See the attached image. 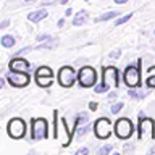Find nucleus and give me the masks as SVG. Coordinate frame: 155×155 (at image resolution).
Returning a JSON list of instances; mask_svg holds the SVG:
<instances>
[{"label": "nucleus", "instance_id": "nucleus-2", "mask_svg": "<svg viewBox=\"0 0 155 155\" xmlns=\"http://www.w3.org/2000/svg\"><path fill=\"white\" fill-rule=\"evenodd\" d=\"M137 137L144 140L147 137H155V123L152 118H147L144 111L139 113V126H137Z\"/></svg>", "mask_w": 155, "mask_h": 155}, {"label": "nucleus", "instance_id": "nucleus-36", "mask_svg": "<svg viewBox=\"0 0 155 155\" xmlns=\"http://www.w3.org/2000/svg\"><path fill=\"white\" fill-rule=\"evenodd\" d=\"M70 15H73V10H71V8H68L66 12H65V16H70Z\"/></svg>", "mask_w": 155, "mask_h": 155}, {"label": "nucleus", "instance_id": "nucleus-22", "mask_svg": "<svg viewBox=\"0 0 155 155\" xmlns=\"http://www.w3.org/2000/svg\"><path fill=\"white\" fill-rule=\"evenodd\" d=\"M57 120H58V111H53V139L58 137V128H57Z\"/></svg>", "mask_w": 155, "mask_h": 155}, {"label": "nucleus", "instance_id": "nucleus-38", "mask_svg": "<svg viewBox=\"0 0 155 155\" xmlns=\"http://www.w3.org/2000/svg\"><path fill=\"white\" fill-rule=\"evenodd\" d=\"M149 153H155V147H152V149H150V150H149Z\"/></svg>", "mask_w": 155, "mask_h": 155}, {"label": "nucleus", "instance_id": "nucleus-16", "mask_svg": "<svg viewBox=\"0 0 155 155\" xmlns=\"http://www.w3.org/2000/svg\"><path fill=\"white\" fill-rule=\"evenodd\" d=\"M87 120H89V115H87L86 111H81V113L78 115V118L74 120V129H73V137H74V131H76L78 128H79V124H81V123H84V121H87Z\"/></svg>", "mask_w": 155, "mask_h": 155}, {"label": "nucleus", "instance_id": "nucleus-1", "mask_svg": "<svg viewBox=\"0 0 155 155\" xmlns=\"http://www.w3.org/2000/svg\"><path fill=\"white\" fill-rule=\"evenodd\" d=\"M120 84V73L116 66H105L102 70V84L95 86V92L97 94H104L110 89V87H116L118 89Z\"/></svg>", "mask_w": 155, "mask_h": 155}, {"label": "nucleus", "instance_id": "nucleus-33", "mask_svg": "<svg viewBox=\"0 0 155 155\" xmlns=\"http://www.w3.org/2000/svg\"><path fill=\"white\" fill-rule=\"evenodd\" d=\"M97 107H99V105H97V102H91V104H89V108H91L92 111H95Z\"/></svg>", "mask_w": 155, "mask_h": 155}, {"label": "nucleus", "instance_id": "nucleus-35", "mask_svg": "<svg viewBox=\"0 0 155 155\" xmlns=\"http://www.w3.org/2000/svg\"><path fill=\"white\" fill-rule=\"evenodd\" d=\"M113 2H115V3H118V5H123V3L128 2V0H113Z\"/></svg>", "mask_w": 155, "mask_h": 155}, {"label": "nucleus", "instance_id": "nucleus-9", "mask_svg": "<svg viewBox=\"0 0 155 155\" xmlns=\"http://www.w3.org/2000/svg\"><path fill=\"white\" fill-rule=\"evenodd\" d=\"M76 79H78V74L71 66L60 68V71H58V82H60L61 87H71L76 82Z\"/></svg>", "mask_w": 155, "mask_h": 155}, {"label": "nucleus", "instance_id": "nucleus-13", "mask_svg": "<svg viewBox=\"0 0 155 155\" xmlns=\"http://www.w3.org/2000/svg\"><path fill=\"white\" fill-rule=\"evenodd\" d=\"M87 19H89V13H87L86 10H81V12H78L74 15V18H73V26H82V24L87 23Z\"/></svg>", "mask_w": 155, "mask_h": 155}, {"label": "nucleus", "instance_id": "nucleus-12", "mask_svg": "<svg viewBox=\"0 0 155 155\" xmlns=\"http://www.w3.org/2000/svg\"><path fill=\"white\" fill-rule=\"evenodd\" d=\"M48 16V12L47 10H36V12H31L28 15V19L29 21H32V23H39V21H42V19H45Z\"/></svg>", "mask_w": 155, "mask_h": 155}, {"label": "nucleus", "instance_id": "nucleus-30", "mask_svg": "<svg viewBox=\"0 0 155 155\" xmlns=\"http://www.w3.org/2000/svg\"><path fill=\"white\" fill-rule=\"evenodd\" d=\"M32 50V47H26V48H21V50L18 52V55H23V53H28V52H31Z\"/></svg>", "mask_w": 155, "mask_h": 155}, {"label": "nucleus", "instance_id": "nucleus-4", "mask_svg": "<svg viewBox=\"0 0 155 155\" xmlns=\"http://www.w3.org/2000/svg\"><path fill=\"white\" fill-rule=\"evenodd\" d=\"M31 137L34 140H41V139H47L48 137V124L47 120L44 118H34L31 121Z\"/></svg>", "mask_w": 155, "mask_h": 155}, {"label": "nucleus", "instance_id": "nucleus-7", "mask_svg": "<svg viewBox=\"0 0 155 155\" xmlns=\"http://www.w3.org/2000/svg\"><path fill=\"white\" fill-rule=\"evenodd\" d=\"M7 131H8L10 137L21 139V137H24V134H26V123H24V120H21V118H13V120L8 121Z\"/></svg>", "mask_w": 155, "mask_h": 155}, {"label": "nucleus", "instance_id": "nucleus-24", "mask_svg": "<svg viewBox=\"0 0 155 155\" xmlns=\"http://www.w3.org/2000/svg\"><path fill=\"white\" fill-rule=\"evenodd\" d=\"M70 0H42V5H53V3H61V5H65L68 3Z\"/></svg>", "mask_w": 155, "mask_h": 155}, {"label": "nucleus", "instance_id": "nucleus-10", "mask_svg": "<svg viewBox=\"0 0 155 155\" xmlns=\"http://www.w3.org/2000/svg\"><path fill=\"white\" fill-rule=\"evenodd\" d=\"M94 133L99 139H107L111 133V124L108 118H99L94 124Z\"/></svg>", "mask_w": 155, "mask_h": 155}, {"label": "nucleus", "instance_id": "nucleus-15", "mask_svg": "<svg viewBox=\"0 0 155 155\" xmlns=\"http://www.w3.org/2000/svg\"><path fill=\"white\" fill-rule=\"evenodd\" d=\"M118 15H120V12H107V13H104V15H100V16H97L95 21H97V23L108 21V19H111V18H118Z\"/></svg>", "mask_w": 155, "mask_h": 155}, {"label": "nucleus", "instance_id": "nucleus-40", "mask_svg": "<svg viewBox=\"0 0 155 155\" xmlns=\"http://www.w3.org/2000/svg\"><path fill=\"white\" fill-rule=\"evenodd\" d=\"M84 2H89V0H84Z\"/></svg>", "mask_w": 155, "mask_h": 155}, {"label": "nucleus", "instance_id": "nucleus-11", "mask_svg": "<svg viewBox=\"0 0 155 155\" xmlns=\"http://www.w3.org/2000/svg\"><path fill=\"white\" fill-rule=\"evenodd\" d=\"M29 68H31V63L26 61L24 58L16 57L10 61V70H13V71H28Z\"/></svg>", "mask_w": 155, "mask_h": 155}, {"label": "nucleus", "instance_id": "nucleus-17", "mask_svg": "<svg viewBox=\"0 0 155 155\" xmlns=\"http://www.w3.org/2000/svg\"><path fill=\"white\" fill-rule=\"evenodd\" d=\"M39 48H57L58 47V39L55 37H52V39H48V41H45L44 44H41V45H37Z\"/></svg>", "mask_w": 155, "mask_h": 155}, {"label": "nucleus", "instance_id": "nucleus-37", "mask_svg": "<svg viewBox=\"0 0 155 155\" xmlns=\"http://www.w3.org/2000/svg\"><path fill=\"white\" fill-rule=\"evenodd\" d=\"M63 24H65V19H63V18H61V19H58V28H61Z\"/></svg>", "mask_w": 155, "mask_h": 155}, {"label": "nucleus", "instance_id": "nucleus-20", "mask_svg": "<svg viewBox=\"0 0 155 155\" xmlns=\"http://www.w3.org/2000/svg\"><path fill=\"white\" fill-rule=\"evenodd\" d=\"M15 39H13V36H3L2 37V45L3 47H13L15 45Z\"/></svg>", "mask_w": 155, "mask_h": 155}, {"label": "nucleus", "instance_id": "nucleus-3", "mask_svg": "<svg viewBox=\"0 0 155 155\" xmlns=\"http://www.w3.org/2000/svg\"><path fill=\"white\" fill-rule=\"evenodd\" d=\"M123 81L128 87H137L140 86V60L136 65H129L126 66L124 74H123Z\"/></svg>", "mask_w": 155, "mask_h": 155}, {"label": "nucleus", "instance_id": "nucleus-32", "mask_svg": "<svg viewBox=\"0 0 155 155\" xmlns=\"http://www.w3.org/2000/svg\"><path fill=\"white\" fill-rule=\"evenodd\" d=\"M8 24H10V21H8V19H3V21L0 23V28H2V29H5V28H8Z\"/></svg>", "mask_w": 155, "mask_h": 155}, {"label": "nucleus", "instance_id": "nucleus-6", "mask_svg": "<svg viewBox=\"0 0 155 155\" xmlns=\"http://www.w3.org/2000/svg\"><path fill=\"white\" fill-rule=\"evenodd\" d=\"M134 133V126L129 118H120L115 123V134L120 139H129Z\"/></svg>", "mask_w": 155, "mask_h": 155}, {"label": "nucleus", "instance_id": "nucleus-19", "mask_svg": "<svg viewBox=\"0 0 155 155\" xmlns=\"http://www.w3.org/2000/svg\"><path fill=\"white\" fill-rule=\"evenodd\" d=\"M128 94L133 97V99H142V97H145V95L149 94V92H147V91H145V92H142V91H134V87H131V89L128 91Z\"/></svg>", "mask_w": 155, "mask_h": 155}, {"label": "nucleus", "instance_id": "nucleus-27", "mask_svg": "<svg viewBox=\"0 0 155 155\" xmlns=\"http://www.w3.org/2000/svg\"><path fill=\"white\" fill-rule=\"evenodd\" d=\"M145 84H147V87H155V74H149Z\"/></svg>", "mask_w": 155, "mask_h": 155}, {"label": "nucleus", "instance_id": "nucleus-18", "mask_svg": "<svg viewBox=\"0 0 155 155\" xmlns=\"http://www.w3.org/2000/svg\"><path fill=\"white\" fill-rule=\"evenodd\" d=\"M36 76H53V71L48 66H39L36 70Z\"/></svg>", "mask_w": 155, "mask_h": 155}, {"label": "nucleus", "instance_id": "nucleus-14", "mask_svg": "<svg viewBox=\"0 0 155 155\" xmlns=\"http://www.w3.org/2000/svg\"><path fill=\"white\" fill-rule=\"evenodd\" d=\"M36 82L41 87H48L53 82V76H36Z\"/></svg>", "mask_w": 155, "mask_h": 155}, {"label": "nucleus", "instance_id": "nucleus-39", "mask_svg": "<svg viewBox=\"0 0 155 155\" xmlns=\"http://www.w3.org/2000/svg\"><path fill=\"white\" fill-rule=\"evenodd\" d=\"M24 2H28V3H29V2H34V0H24Z\"/></svg>", "mask_w": 155, "mask_h": 155}, {"label": "nucleus", "instance_id": "nucleus-31", "mask_svg": "<svg viewBox=\"0 0 155 155\" xmlns=\"http://www.w3.org/2000/svg\"><path fill=\"white\" fill-rule=\"evenodd\" d=\"M120 55H121V52H120V50H115V52L110 53V58H118Z\"/></svg>", "mask_w": 155, "mask_h": 155}, {"label": "nucleus", "instance_id": "nucleus-34", "mask_svg": "<svg viewBox=\"0 0 155 155\" xmlns=\"http://www.w3.org/2000/svg\"><path fill=\"white\" fill-rule=\"evenodd\" d=\"M133 150H134V147L131 144H126L124 145V152H133Z\"/></svg>", "mask_w": 155, "mask_h": 155}, {"label": "nucleus", "instance_id": "nucleus-26", "mask_svg": "<svg viewBox=\"0 0 155 155\" xmlns=\"http://www.w3.org/2000/svg\"><path fill=\"white\" fill-rule=\"evenodd\" d=\"M111 152V145H104V147H100L99 150H97V153L99 155H107Z\"/></svg>", "mask_w": 155, "mask_h": 155}, {"label": "nucleus", "instance_id": "nucleus-5", "mask_svg": "<svg viewBox=\"0 0 155 155\" xmlns=\"http://www.w3.org/2000/svg\"><path fill=\"white\" fill-rule=\"evenodd\" d=\"M97 81V73L92 66H82L78 73V82L81 87H92L95 86Z\"/></svg>", "mask_w": 155, "mask_h": 155}, {"label": "nucleus", "instance_id": "nucleus-25", "mask_svg": "<svg viewBox=\"0 0 155 155\" xmlns=\"http://www.w3.org/2000/svg\"><path fill=\"white\" fill-rule=\"evenodd\" d=\"M123 107H124V104H123V102H118V104H113V105H111V113H118V111H121V108H123Z\"/></svg>", "mask_w": 155, "mask_h": 155}, {"label": "nucleus", "instance_id": "nucleus-21", "mask_svg": "<svg viewBox=\"0 0 155 155\" xmlns=\"http://www.w3.org/2000/svg\"><path fill=\"white\" fill-rule=\"evenodd\" d=\"M89 131H91V126H82V128H79V129L74 131V136H78V137H82V136L87 134Z\"/></svg>", "mask_w": 155, "mask_h": 155}, {"label": "nucleus", "instance_id": "nucleus-23", "mask_svg": "<svg viewBox=\"0 0 155 155\" xmlns=\"http://www.w3.org/2000/svg\"><path fill=\"white\" fill-rule=\"evenodd\" d=\"M131 18H133V13H129V15H124V16H121V18H118V19H116L115 26H120V24L126 23V21H128V19H131Z\"/></svg>", "mask_w": 155, "mask_h": 155}, {"label": "nucleus", "instance_id": "nucleus-8", "mask_svg": "<svg viewBox=\"0 0 155 155\" xmlns=\"http://www.w3.org/2000/svg\"><path fill=\"white\" fill-rule=\"evenodd\" d=\"M5 78H7V81L13 87H26L29 84V81H31V76L28 74V71H13V70H10V73Z\"/></svg>", "mask_w": 155, "mask_h": 155}, {"label": "nucleus", "instance_id": "nucleus-41", "mask_svg": "<svg viewBox=\"0 0 155 155\" xmlns=\"http://www.w3.org/2000/svg\"><path fill=\"white\" fill-rule=\"evenodd\" d=\"M153 32H155V31H153Z\"/></svg>", "mask_w": 155, "mask_h": 155}, {"label": "nucleus", "instance_id": "nucleus-28", "mask_svg": "<svg viewBox=\"0 0 155 155\" xmlns=\"http://www.w3.org/2000/svg\"><path fill=\"white\" fill-rule=\"evenodd\" d=\"M48 39H52V36H48V34H41V36H37V42H45Z\"/></svg>", "mask_w": 155, "mask_h": 155}, {"label": "nucleus", "instance_id": "nucleus-29", "mask_svg": "<svg viewBox=\"0 0 155 155\" xmlns=\"http://www.w3.org/2000/svg\"><path fill=\"white\" fill-rule=\"evenodd\" d=\"M87 153H89V149L87 147H82L79 150H76V155H87Z\"/></svg>", "mask_w": 155, "mask_h": 155}]
</instances>
